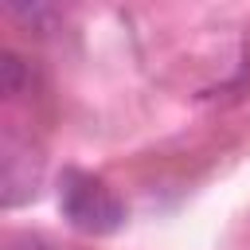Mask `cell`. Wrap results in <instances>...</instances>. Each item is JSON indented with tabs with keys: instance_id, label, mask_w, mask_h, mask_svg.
I'll return each mask as SVG.
<instances>
[{
	"instance_id": "1",
	"label": "cell",
	"mask_w": 250,
	"mask_h": 250,
	"mask_svg": "<svg viewBox=\"0 0 250 250\" xmlns=\"http://www.w3.org/2000/svg\"><path fill=\"white\" fill-rule=\"evenodd\" d=\"M59 207L70 219V227L82 230V234H113L125 223V203L117 199V191L105 180H98L90 172H78V168L62 172Z\"/></svg>"
},
{
	"instance_id": "2",
	"label": "cell",
	"mask_w": 250,
	"mask_h": 250,
	"mask_svg": "<svg viewBox=\"0 0 250 250\" xmlns=\"http://www.w3.org/2000/svg\"><path fill=\"white\" fill-rule=\"evenodd\" d=\"M0 74H4V94H20V82H23V62L8 51L4 62H0Z\"/></svg>"
}]
</instances>
